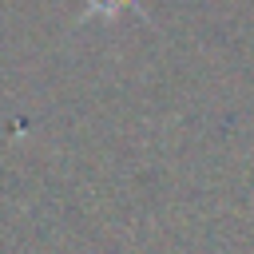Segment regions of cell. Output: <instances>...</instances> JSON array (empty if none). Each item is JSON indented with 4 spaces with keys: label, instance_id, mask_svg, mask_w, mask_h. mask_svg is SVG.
<instances>
[{
    "label": "cell",
    "instance_id": "cell-1",
    "mask_svg": "<svg viewBox=\"0 0 254 254\" xmlns=\"http://www.w3.org/2000/svg\"><path fill=\"white\" fill-rule=\"evenodd\" d=\"M131 4H139V0H87L83 20H91V16L107 20V16H119V12H123V8H131Z\"/></svg>",
    "mask_w": 254,
    "mask_h": 254
}]
</instances>
